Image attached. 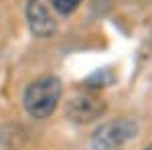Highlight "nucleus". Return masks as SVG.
I'll use <instances>...</instances> for the list:
<instances>
[{"label": "nucleus", "instance_id": "obj_1", "mask_svg": "<svg viewBox=\"0 0 152 150\" xmlns=\"http://www.w3.org/2000/svg\"><path fill=\"white\" fill-rule=\"evenodd\" d=\"M61 100V81L57 77H41L24 91V108L33 118H47Z\"/></svg>", "mask_w": 152, "mask_h": 150}, {"label": "nucleus", "instance_id": "obj_2", "mask_svg": "<svg viewBox=\"0 0 152 150\" xmlns=\"http://www.w3.org/2000/svg\"><path fill=\"white\" fill-rule=\"evenodd\" d=\"M134 136H136V126L128 120H118L99 128L91 144L94 150H120Z\"/></svg>", "mask_w": 152, "mask_h": 150}, {"label": "nucleus", "instance_id": "obj_3", "mask_svg": "<svg viewBox=\"0 0 152 150\" xmlns=\"http://www.w3.org/2000/svg\"><path fill=\"white\" fill-rule=\"evenodd\" d=\"M105 112V102L94 91L73 95L67 104V118L75 124H89Z\"/></svg>", "mask_w": 152, "mask_h": 150}, {"label": "nucleus", "instance_id": "obj_4", "mask_svg": "<svg viewBox=\"0 0 152 150\" xmlns=\"http://www.w3.org/2000/svg\"><path fill=\"white\" fill-rule=\"evenodd\" d=\"M26 18H28V24H31V31L37 37H51L55 33V20L51 18L47 6L41 0H28Z\"/></svg>", "mask_w": 152, "mask_h": 150}, {"label": "nucleus", "instance_id": "obj_5", "mask_svg": "<svg viewBox=\"0 0 152 150\" xmlns=\"http://www.w3.org/2000/svg\"><path fill=\"white\" fill-rule=\"evenodd\" d=\"M79 2L81 0H51L53 8L57 12H61V14H71V12L79 6Z\"/></svg>", "mask_w": 152, "mask_h": 150}, {"label": "nucleus", "instance_id": "obj_6", "mask_svg": "<svg viewBox=\"0 0 152 150\" xmlns=\"http://www.w3.org/2000/svg\"><path fill=\"white\" fill-rule=\"evenodd\" d=\"M14 134H16V130L10 132L8 126L0 128V150H12L14 148Z\"/></svg>", "mask_w": 152, "mask_h": 150}, {"label": "nucleus", "instance_id": "obj_7", "mask_svg": "<svg viewBox=\"0 0 152 150\" xmlns=\"http://www.w3.org/2000/svg\"><path fill=\"white\" fill-rule=\"evenodd\" d=\"M146 150H152V144H150V146H148V148H146Z\"/></svg>", "mask_w": 152, "mask_h": 150}]
</instances>
